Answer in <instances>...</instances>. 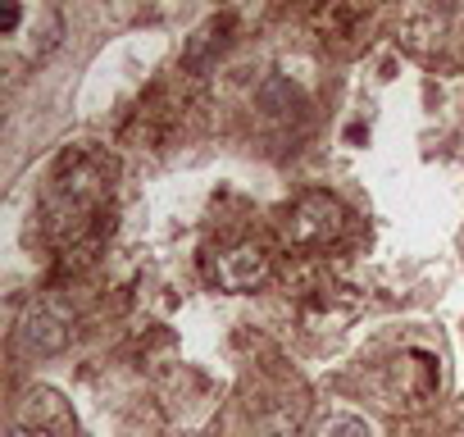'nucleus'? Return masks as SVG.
<instances>
[{
    "mask_svg": "<svg viewBox=\"0 0 464 437\" xmlns=\"http://www.w3.org/2000/svg\"><path fill=\"white\" fill-rule=\"evenodd\" d=\"M346 228V209L337 196L328 191H305L296 205H292V218H287V242L296 247H328L337 242Z\"/></svg>",
    "mask_w": 464,
    "mask_h": 437,
    "instance_id": "f257e3e1",
    "label": "nucleus"
},
{
    "mask_svg": "<svg viewBox=\"0 0 464 437\" xmlns=\"http://www.w3.org/2000/svg\"><path fill=\"white\" fill-rule=\"evenodd\" d=\"M19 337L28 351L37 355H60L73 337V310L60 301V296H46V301H33L24 324H19Z\"/></svg>",
    "mask_w": 464,
    "mask_h": 437,
    "instance_id": "f03ea898",
    "label": "nucleus"
},
{
    "mask_svg": "<svg viewBox=\"0 0 464 437\" xmlns=\"http://www.w3.org/2000/svg\"><path fill=\"white\" fill-rule=\"evenodd\" d=\"M274 260L260 242H237L232 251H218L214 265H209V278L223 287V292H256L265 278H269Z\"/></svg>",
    "mask_w": 464,
    "mask_h": 437,
    "instance_id": "7ed1b4c3",
    "label": "nucleus"
},
{
    "mask_svg": "<svg viewBox=\"0 0 464 437\" xmlns=\"http://www.w3.org/2000/svg\"><path fill=\"white\" fill-rule=\"evenodd\" d=\"M314 437H382L373 419L364 414H351V410H333L314 423Z\"/></svg>",
    "mask_w": 464,
    "mask_h": 437,
    "instance_id": "20e7f679",
    "label": "nucleus"
},
{
    "mask_svg": "<svg viewBox=\"0 0 464 437\" xmlns=\"http://www.w3.org/2000/svg\"><path fill=\"white\" fill-rule=\"evenodd\" d=\"M256 437H296V423L287 419V414H274V419H265L260 423V432Z\"/></svg>",
    "mask_w": 464,
    "mask_h": 437,
    "instance_id": "39448f33",
    "label": "nucleus"
},
{
    "mask_svg": "<svg viewBox=\"0 0 464 437\" xmlns=\"http://www.w3.org/2000/svg\"><path fill=\"white\" fill-rule=\"evenodd\" d=\"M19 19H24V15H19V5H5V15H0V33H14V28H19Z\"/></svg>",
    "mask_w": 464,
    "mask_h": 437,
    "instance_id": "423d86ee",
    "label": "nucleus"
},
{
    "mask_svg": "<svg viewBox=\"0 0 464 437\" xmlns=\"http://www.w3.org/2000/svg\"><path fill=\"white\" fill-rule=\"evenodd\" d=\"M10 437H51V432H46V428H28V423H19Z\"/></svg>",
    "mask_w": 464,
    "mask_h": 437,
    "instance_id": "0eeeda50",
    "label": "nucleus"
}]
</instances>
